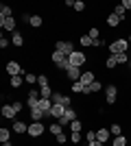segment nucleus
Returning a JSON list of instances; mask_svg holds the SVG:
<instances>
[{"label":"nucleus","mask_w":131,"mask_h":146,"mask_svg":"<svg viewBox=\"0 0 131 146\" xmlns=\"http://www.w3.org/2000/svg\"><path fill=\"white\" fill-rule=\"evenodd\" d=\"M129 48V42H127L125 37H118V39H114L109 44V55H120V52H127Z\"/></svg>","instance_id":"nucleus-1"},{"label":"nucleus","mask_w":131,"mask_h":146,"mask_svg":"<svg viewBox=\"0 0 131 146\" xmlns=\"http://www.w3.org/2000/svg\"><path fill=\"white\" fill-rule=\"evenodd\" d=\"M50 59H53V63H55L59 70H63V72H68L70 68V61L66 55H61V52H57V50H53V55H50Z\"/></svg>","instance_id":"nucleus-2"},{"label":"nucleus","mask_w":131,"mask_h":146,"mask_svg":"<svg viewBox=\"0 0 131 146\" xmlns=\"http://www.w3.org/2000/svg\"><path fill=\"white\" fill-rule=\"evenodd\" d=\"M55 50H57V52H61V55H66V57H70L72 52H74V44L66 42V39H57V42H55Z\"/></svg>","instance_id":"nucleus-3"},{"label":"nucleus","mask_w":131,"mask_h":146,"mask_svg":"<svg viewBox=\"0 0 131 146\" xmlns=\"http://www.w3.org/2000/svg\"><path fill=\"white\" fill-rule=\"evenodd\" d=\"M68 61H70V66H72V68H81L83 63L87 61V57H85V52H81V50H74V52L68 57Z\"/></svg>","instance_id":"nucleus-4"},{"label":"nucleus","mask_w":131,"mask_h":146,"mask_svg":"<svg viewBox=\"0 0 131 146\" xmlns=\"http://www.w3.org/2000/svg\"><path fill=\"white\" fill-rule=\"evenodd\" d=\"M44 131H46V127H44L42 122H31V124H29V135H31V137H42Z\"/></svg>","instance_id":"nucleus-5"},{"label":"nucleus","mask_w":131,"mask_h":146,"mask_svg":"<svg viewBox=\"0 0 131 146\" xmlns=\"http://www.w3.org/2000/svg\"><path fill=\"white\" fill-rule=\"evenodd\" d=\"M116 96H118V87L114 85V83H109V85L105 87V100L109 105H114L116 103Z\"/></svg>","instance_id":"nucleus-6"},{"label":"nucleus","mask_w":131,"mask_h":146,"mask_svg":"<svg viewBox=\"0 0 131 146\" xmlns=\"http://www.w3.org/2000/svg\"><path fill=\"white\" fill-rule=\"evenodd\" d=\"M5 70H7L9 76H18V74H22V66H20L18 61H7Z\"/></svg>","instance_id":"nucleus-7"},{"label":"nucleus","mask_w":131,"mask_h":146,"mask_svg":"<svg viewBox=\"0 0 131 146\" xmlns=\"http://www.w3.org/2000/svg\"><path fill=\"white\" fill-rule=\"evenodd\" d=\"M63 113H66V107H63V105H55V103H53L48 116H53V118H55V122H57V120H61V118H63Z\"/></svg>","instance_id":"nucleus-8"},{"label":"nucleus","mask_w":131,"mask_h":146,"mask_svg":"<svg viewBox=\"0 0 131 146\" xmlns=\"http://www.w3.org/2000/svg\"><path fill=\"white\" fill-rule=\"evenodd\" d=\"M81 68H72V66H70L68 68V72H66V76H68V79H70V83H74V81H81Z\"/></svg>","instance_id":"nucleus-9"},{"label":"nucleus","mask_w":131,"mask_h":146,"mask_svg":"<svg viewBox=\"0 0 131 146\" xmlns=\"http://www.w3.org/2000/svg\"><path fill=\"white\" fill-rule=\"evenodd\" d=\"M0 113H2V118H7V120H13V118L18 116V113H15V109H13V105H2Z\"/></svg>","instance_id":"nucleus-10"},{"label":"nucleus","mask_w":131,"mask_h":146,"mask_svg":"<svg viewBox=\"0 0 131 146\" xmlns=\"http://www.w3.org/2000/svg\"><path fill=\"white\" fill-rule=\"evenodd\" d=\"M120 22H122V18H118V15H116V13H109V15H107V26H109V29H118L120 26Z\"/></svg>","instance_id":"nucleus-11"},{"label":"nucleus","mask_w":131,"mask_h":146,"mask_svg":"<svg viewBox=\"0 0 131 146\" xmlns=\"http://www.w3.org/2000/svg\"><path fill=\"white\" fill-rule=\"evenodd\" d=\"M0 26L5 31H13L15 33V18H5V20H0Z\"/></svg>","instance_id":"nucleus-12"},{"label":"nucleus","mask_w":131,"mask_h":146,"mask_svg":"<svg viewBox=\"0 0 131 146\" xmlns=\"http://www.w3.org/2000/svg\"><path fill=\"white\" fill-rule=\"evenodd\" d=\"M94 81H96V74H94L92 70H90V72H83V74H81V83H83V85H92Z\"/></svg>","instance_id":"nucleus-13"},{"label":"nucleus","mask_w":131,"mask_h":146,"mask_svg":"<svg viewBox=\"0 0 131 146\" xmlns=\"http://www.w3.org/2000/svg\"><path fill=\"white\" fill-rule=\"evenodd\" d=\"M109 133H112L109 129H96V140H98V142H103V144H105V142L109 140Z\"/></svg>","instance_id":"nucleus-14"},{"label":"nucleus","mask_w":131,"mask_h":146,"mask_svg":"<svg viewBox=\"0 0 131 146\" xmlns=\"http://www.w3.org/2000/svg\"><path fill=\"white\" fill-rule=\"evenodd\" d=\"M44 116H48L46 111H42L39 107H35V109H31V118H33V122H42V118Z\"/></svg>","instance_id":"nucleus-15"},{"label":"nucleus","mask_w":131,"mask_h":146,"mask_svg":"<svg viewBox=\"0 0 131 146\" xmlns=\"http://www.w3.org/2000/svg\"><path fill=\"white\" fill-rule=\"evenodd\" d=\"M13 131L22 135V133H29V127H26L22 120H15V122H13Z\"/></svg>","instance_id":"nucleus-16"},{"label":"nucleus","mask_w":131,"mask_h":146,"mask_svg":"<svg viewBox=\"0 0 131 146\" xmlns=\"http://www.w3.org/2000/svg\"><path fill=\"white\" fill-rule=\"evenodd\" d=\"M11 44H13V46H20V48H22V46H24V35L15 31V33H13V37H11Z\"/></svg>","instance_id":"nucleus-17"},{"label":"nucleus","mask_w":131,"mask_h":146,"mask_svg":"<svg viewBox=\"0 0 131 146\" xmlns=\"http://www.w3.org/2000/svg\"><path fill=\"white\" fill-rule=\"evenodd\" d=\"M50 107H53V100H50V98H39V109H42V111L48 113Z\"/></svg>","instance_id":"nucleus-18"},{"label":"nucleus","mask_w":131,"mask_h":146,"mask_svg":"<svg viewBox=\"0 0 131 146\" xmlns=\"http://www.w3.org/2000/svg\"><path fill=\"white\" fill-rule=\"evenodd\" d=\"M70 90H72V94H83V92H85V85H83L81 81H74V83L70 85Z\"/></svg>","instance_id":"nucleus-19"},{"label":"nucleus","mask_w":131,"mask_h":146,"mask_svg":"<svg viewBox=\"0 0 131 146\" xmlns=\"http://www.w3.org/2000/svg\"><path fill=\"white\" fill-rule=\"evenodd\" d=\"M5 18H13L11 15V7L9 5H0V20H5Z\"/></svg>","instance_id":"nucleus-20"},{"label":"nucleus","mask_w":131,"mask_h":146,"mask_svg":"<svg viewBox=\"0 0 131 146\" xmlns=\"http://www.w3.org/2000/svg\"><path fill=\"white\" fill-rule=\"evenodd\" d=\"M48 131H50V133H53V135H55V137H57V135H59V133H63V127H61V124H59V122H53V124H50V127H48Z\"/></svg>","instance_id":"nucleus-21"},{"label":"nucleus","mask_w":131,"mask_h":146,"mask_svg":"<svg viewBox=\"0 0 131 146\" xmlns=\"http://www.w3.org/2000/svg\"><path fill=\"white\" fill-rule=\"evenodd\" d=\"M29 24H31L33 29H42V24H44L42 15H31V22H29Z\"/></svg>","instance_id":"nucleus-22"},{"label":"nucleus","mask_w":131,"mask_h":146,"mask_svg":"<svg viewBox=\"0 0 131 146\" xmlns=\"http://www.w3.org/2000/svg\"><path fill=\"white\" fill-rule=\"evenodd\" d=\"M79 44H81L83 48H90V46H94V42H92V37L87 35V33H85V35H81V39H79Z\"/></svg>","instance_id":"nucleus-23"},{"label":"nucleus","mask_w":131,"mask_h":146,"mask_svg":"<svg viewBox=\"0 0 131 146\" xmlns=\"http://www.w3.org/2000/svg\"><path fill=\"white\" fill-rule=\"evenodd\" d=\"M39 98H53V87L50 85H44L39 90Z\"/></svg>","instance_id":"nucleus-24"},{"label":"nucleus","mask_w":131,"mask_h":146,"mask_svg":"<svg viewBox=\"0 0 131 146\" xmlns=\"http://www.w3.org/2000/svg\"><path fill=\"white\" fill-rule=\"evenodd\" d=\"M81 140H83L81 131H70V142H72V144H79Z\"/></svg>","instance_id":"nucleus-25"},{"label":"nucleus","mask_w":131,"mask_h":146,"mask_svg":"<svg viewBox=\"0 0 131 146\" xmlns=\"http://www.w3.org/2000/svg\"><path fill=\"white\" fill-rule=\"evenodd\" d=\"M0 142H11V131L9 129H0Z\"/></svg>","instance_id":"nucleus-26"},{"label":"nucleus","mask_w":131,"mask_h":146,"mask_svg":"<svg viewBox=\"0 0 131 146\" xmlns=\"http://www.w3.org/2000/svg\"><path fill=\"white\" fill-rule=\"evenodd\" d=\"M87 35L92 37V42H96V39H100V31L96 29V26H92V29L87 31Z\"/></svg>","instance_id":"nucleus-27"},{"label":"nucleus","mask_w":131,"mask_h":146,"mask_svg":"<svg viewBox=\"0 0 131 146\" xmlns=\"http://www.w3.org/2000/svg\"><path fill=\"white\" fill-rule=\"evenodd\" d=\"M109 131H112V135H116V137H118V135H122V127H120L118 122H114L112 127H109Z\"/></svg>","instance_id":"nucleus-28"},{"label":"nucleus","mask_w":131,"mask_h":146,"mask_svg":"<svg viewBox=\"0 0 131 146\" xmlns=\"http://www.w3.org/2000/svg\"><path fill=\"white\" fill-rule=\"evenodd\" d=\"M87 87H90V94H96V92L103 90V83H100V81H94L92 85H87Z\"/></svg>","instance_id":"nucleus-29"},{"label":"nucleus","mask_w":131,"mask_h":146,"mask_svg":"<svg viewBox=\"0 0 131 146\" xmlns=\"http://www.w3.org/2000/svg\"><path fill=\"white\" fill-rule=\"evenodd\" d=\"M114 13H116L118 18H122V20H125V13H127V9H125L122 5H116V7H114Z\"/></svg>","instance_id":"nucleus-30"},{"label":"nucleus","mask_w":131,"mask_h":146,"mask_svg":"<svg viewBox=\"0 0 131 146\" xmlns=\"http://www.w3.org/2000/svg\"><path fill=\"white\" fill-rule=\"evenodd\" d=\"M55 105H61L63 103V94H59V92H53V98H50Z\"/></svg>","instance_id":"nucleus-31"},{"label":"nucleus","mask_w":131,"mask_h":146,"mask_svg":"<svg viewBox=\"0 0 131 146\" xmlns=\"http://www.w3.org/2000/svg\"><path fill=\"white\" fill-rule=\"evenodd\" d=\"M68 129H70V131H81V129H83V122H81V120H79V118H76V120H74V122H72V124H70V127H68Z\"/></svg>","instance_id":"nucleus-32"},{"label":"nucleus","mask_w":131,"mask_h":146,"mask_svg":"<svg viewBox=\"0 0 131 146\" xmlns=\"http://www.w3.org/2000/svg\"><path fill=\"white\" fill-rule=\"evenodd\" d=\"M116 66H118V61L114 59V55H109V57H107V61H105V68L112 70V68H116Z\"/></svg>","instance_id":"nucleus-33"},{"label":"nucleus","mask_w":131,"mask_h":146,"mask_svg":"<svg viewBox=\"0 0 131 146\" xmlns=\"http://www.w3.org/2000/svg\"><path fill=\"white\" fill-rule=\"evenodd\" d=\"M9 83H11V87H20V85H22V74L11 76V81H9Z\"/></svg>","instance_id":"nucleus-34"},{"label":"nucleus","mask_w":131,"mask_h":146,"mask_svg":"<svg viewBox=\"0 0 131 146\" xmlns=\"http://www.w3.org/2000/svg\"><path fill=\"white\" fill-rule=\"evenodd\" d=\"M112 146H127V137H125V135H118V137L114 140Z\"/></svg>","instance_id":"nucleus-35"},{"label":"nucleus","mask_w":131,"mask_h":146,"mask_svg":"<svg viewBox=\"0 0 131 146\" xmlns=\"http://www.w3.org/2000/svg\"><path fill=\"white\" fill-rule=\"evenodd\" d=\"M85 140H87V144L96 140V129H92V131H87V133H85Z\"/></svg>","instance_id":"nucleus-36"},{"label":"nucleus","mask_w":131,"mask_h":146,"mask_svg":"<svg viewBox=\"0 0 131 146\" xmlns=\"http://www.w3.org/2000/svg\"><path fill=\"white\" fill-rule=\"evenodd\" d=\"M37 83H39V87L48 85V76H46V74H39V76H37Z\"/></svg>","instance_id":"nucleus-37"},{"label":"nucleus","mask_w":131,"mask_h":146,"mask_svg":"<svg viewBox=\"0 0 131 146\" xmlns=\"http://www.w3.org/2000/svg\"><path fill=\"white\" fill-rule=\"evenodd\" d=\"M24 81L33 85V83H37V74H26V76H24Z\"/></svg>","instance_id":"nucleus-38"},{"label":"nucleus","mask_w":131,"mask_h":146,"mask_svg":"<svg viewBox=\"0 0 131 146\" xmlns=\"http://www.w3.org/2000/svg\"><path fill=\"white\" fill-rule=\"evenodd\" d=\"M9 44H11V42H9V39H7L5 35L0 37V48H2V50H5V48H9Z\"/></svg>","instance_id":"nucleus-39"},{"label":"nucleus","mask_w":131,"mask_h":146,"mask_svg":"<svg viewBox=\"0 0 131 146\" xmlns=\"http://www.w3.org/2000/svg\"><path fill=\"white\" fill-rule=\"evenodd\" d=\"M83 9H85V2H83V0H76L74 2V11H83Z\"/></svg>","instance_id":"nucleus-40"},{"label":"nucleus","mask_w":131,"mask_h":146,"mask_svg":"<svg viewBox=\"0 0 131 146\" xmlns=\"http://www.w3.org/2000/svg\"><path fill=\"white\" fill-rule=\"evenodd\" d=\"M68 137H70V135H66V133H59V135H57V142H59V144H66V142H68Z\"/></svg>","instance_id":"nucleus-41"},{"label":"nucleus","mask_w":131,"mask_h":146,"mask_svg":"<svg viewBox=\"0 0 131 146\" xmlns=\"http://www.w3.org/2000/svg\"><path fill=\"white\" fill-rule=\"evenodd\" d=\"M11 105H13V109H15V113L22 111V103H20V100H15V103H11Z\"/></svg>","instance_id":"nucleus-42"},{"label":"nucleus","mask_w":131,"mask_h":146,"mask_svg":"<svg viewBox=\"0 0 131 146\" xmlns=\"http://www.w3.org/2000/svg\"><path fill=\"white\" fill-rule=\"evenodd\" d=\"M120 5H122V7H125V9H127V11L131 13V0H122V2H120Z\"/></svg>","instance_id":"nucleus-43"},{"label":"nucleus","mask_w":131,"mask_h":146,"mask_svg":"<svg viewBox=\"0 0 131 146\" xmlns=\"http://www.w3.org/2000/svg\"><path fill=\"white\" fill-rule=\"evenodd\" d=\"M94 46H96V48H100V46H105V39H96V42H94Z\"/></svg>","instance_id":"nucleus-44"},{"label":"nucleus","mask_w":131,"mask_h":146,"mask_svg":"<svg viewBox=\"0 0 131 146\" xmlns=\"http://www.w3.org/2000/svg\"><path fill=\"white\" fill-rule=\"evenodd\" d=\"M90 146H105L103 142H98V140H94V142H90Z\"/></svg>","instance_id":"nucleus-45"},{"label":"nucleus","mask_w":131,"mask_h":146,"mask_svg":"<svg viewBox=\"0 0 131 146\" xmlns=\"http://www.w3.org/2000/svg\"><path fill=\"white\" fill-rule=\"evenodd\" d=\"M2 146H13V144H11V142H2Z\"/></svg>","instance_id":"nucleus-46"},{"label":"nucleus","mask_w":131,"mask_h":146,"mask_svg":"<svg viewBox=\"0 0 131 146\" xmlns=\"http://www.w3.org/2000/svg\"><path fill=\"white\" fill-rule=\"evenodd\" d=\"M129 44H131V33H129Z\"/></svg>","instance_id":"nucleus-47"},{"label":"nucleus","mask_w":131,"mask_h":146,"mask_svg":"<svg viewBox=\"0 0 131 146\" xmlns=\"http://www.w3.org/2000/svg\"><path fill=\"white\" fill-rule=\"evenodd\" d=\"M129 18H131V13H129Z\"/></svg>","instance_id":"nucleus-48"}]
</instances>
